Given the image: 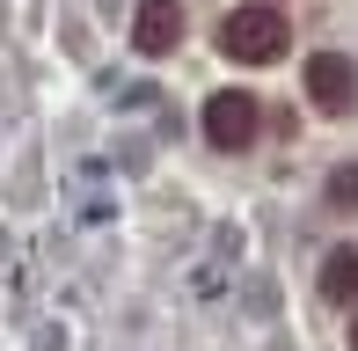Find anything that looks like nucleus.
<instances>
[{
	"instance_id": "423d86ee",
	"label": "nucleus",
	"mask_w": 358,
	"mask_h": 351,
	"mask_svg": "<svg viewBox=\"0 0 358 351\" xmlns=\"http://www.w3.org/2000/svg\"><path fill=\"white\" fill-rule=\"evenodd\" d=\"M329 205H336V213H358V162H344L329 176Z\"/></svg>"
},
{
	"instance_id": "f03ea898",
	"label": "nucleus",
	"mask_w": 358,
	"mask_h": 351,
	"mask_svg": "<svg viewBox=\"0 0 358 351\" xmlns=\"http://www.w3.org/2000/svg\"><path fill=\"white\" fill-rule=\"evenodd\" d=\"M256 124H264V110H256V95H241V88H220L213 103H205V139L227 154H241L256 139Z\"/></svg>"
},
{
	"instance_id": "7ed1b4c3",
	"label": "nucleus",
	"mask_w": 358,
	"mask_h": 351,
	"mask_svg": "<svg viewBox=\"0 0 358 351\" xmlns=\"http://www.w3.org/2000/svg\"><path fill=\"white\" fill-rule=\"evenodd\" d=\"M307 103H315L322 117H344V110L358 103V66L344 52H315L307 59Z\"/></svg>"
},
{
	"instance_id": "f257e3e1",
	"label": "nucleus",
	"mask_w": 358,
	"mask_h": 351,
	"mask_svg": "<svg viewBox=\"0 0 358 351\" xmlns=\"http://www.w3.org/2000/svg\"><path fill=\"white\" fill-rule=\"evenodd\" d=\"M220 44H227V59H241V66H278V59L292 52V29H285L278 8L256 0V8H234V15H227Z\"/></svg>"
},
{
	"instance_id": "39448f33",
	"label": "nucleus",
	"mask_w": 358,
	"mask_h": 351,
	"mask_svg": "<svg viewBox=\"0 0 358 351\" xmlns=\"http://www.w3.org/2000/svg\"><path fill=\"white\" fill-rule=\"evenodd\" d=\"M322 300H336V308L358 300V249H329L322 257Z\"/></svg>"
},
{
	"instance_id": "20e7f679",
	"label": "nucleus",
	"mask_w": 358,
	"mask_h": 351,
	"mask_svg": "<svg viewBox=\"0 0 358 351\" xmlns=\"http://www.w3.org/2000/svg\"><path fill=\"white\" fill-rule=\"evenodd\" d=\"M132 44L146 59H169L176 44H183V0H139L132 15Z\"/></svg>"
},
{
	"instance_id": "0eeeda50",
	"label": "nucleus",
	"mask_w": 358,
	"mask_h": 351,
	"mask_svg": "<svg viewBox=\"0 0 358 351\" xmlns=\"http://www.w3.org/2000/svg\"><path fill=\"white\" fill-rule=\"evenodd\" d=\"M351 351H358V322H351Z\"/></svg>"
}]
</instances>
